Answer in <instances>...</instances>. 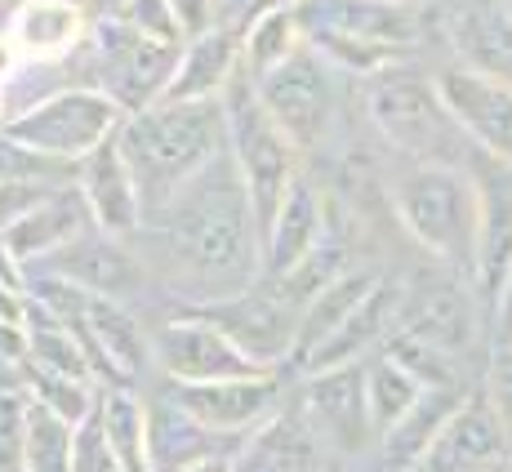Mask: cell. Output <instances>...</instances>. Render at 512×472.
I'll use <instances>...</instances> for the list:
<instances>
[{"mask_svg": "<svg viewBox=\"0 0 512 472\" xmlns=\"http://www.w3.org/2000/svg\"><path fill=\"white\" fill-rule=\"evenodd\" d=\"M130 245L156 290L183 299V308L232 299L263 281V223L228 152L156 205Z\"/></svg>", "mask_w": 512, "mask_h": 472, "instance_id": "cell-1", "label": "cell"}, {"mask_svg": "<svg viewBox=\"0 0 512 472\" xmlns=\"http://www.w3.org/2000/svg\"><path fill=\"white\" fill-rule=\"evenodd\" d=\"M116 147L139 179L147 214L192 183L219 152H228L223 98H161L130 112L116 130Z\"/></svg>", "mask_w": 512, "mask_h": 472, "instance_id": "cell-2", "label": "cell"}, {"mask_svg": "<svg viewBox=\"0 0 512 472\" xmlns=\"http://www.w3.org/2000/svg\"><path fill=\"white\" fill-rule=\"evenodd\" d=\"M388 205L401 232L446 272L472 281L477 263L481 196L472 165H419L406 161L388 183Z\"/></svg>", "mask_w": 512, "mask_h": 472, "instance_id": "cell-3", "label": "cell"}, {"mask_svg": "<svg viewBox=\"0 0 512 472\" xmlns=\"http://www.w3.org/2000/svg\"><path fill=\"white\" fill-rule=\"evenodd\" d=\"M299 23L308 45L339 72L374 76L415 54L428 14L415 0H308Z\"/></svg>", "mask_w": 512, "mask_h": 472, "instance_id": "cell-4", "label": "cell"}, {"mask_svg": "<svg viewBox=\"0 0 512 472\" xmlns=\"http://www.w3.org/2000/svg\"><path fill=\"white\" fill-rule=\"evenodd\" d=\"M366 116L397 156L419 165H472L477 147L450 116L437 90V72H419L410 63L383 67L366 76Z\"/></svg>", "mask_w": 512, "mask_h": 472, "instance_id": "cell-5", "label": "cell"}, {"mask_svg": "<svg viewBox=\"0 0 512 472\" xmlns=\"http://www.w3.org/2000/svg\"><path fill=\"white\" fill-rule=\"evenodd\" d=\"M179 49L156 36L134 32L130 23H94L85 45L72 54L76 85L107 94L125 116L161 103L179 72Z\"/></svg>", "mask_w": 512, "mask_h": 472, "instance_id": "cell-6", "label": "cell"}, {"mask_svg": "<svg viewBox=\"0 0 512 472\" xmlns=\"http://www.w3.org/2000/svg\"><path fill=\"white\" fill-rule=\"evenodd\" d=\"M223 116H228V156L241 170L259 223H268L277 214V205L285 201V192L294 188V179L303 174V152L272 121V112L259 98V85L245 72L223 94Z\"/></svg>", "mask_w": 512, "mask_h": 472, "instance_id": "cell-7", "label": "cell"}, {"mask_svg": "<svg viewBox=\"0 0 512 472\" xmlns=\"http://www.w3.org/2000/svg\"><path fill=\"white\" fill-rule=\"evenodd\" d=\"M121 121H125V112L107 94L90 90V85H63V90L45 94L41 103L9 116L0 130L18 147H27V152L76 170L90 152L116 139Z\"/></svg>", "mask_w": 512, "mask_h": 472, "instance_id": "cell-8", "label": "cell"}, {"mask_svg": "<svg viewBox=\"0 0 512 472\" xmlns=\"http://www.w3.org/2000/svg\"><path fill=\"white\" fill-rule=\"evenodd\" d=\"M343 76L348 72H339L330 58H321L312 45H303L290 63H281L277 72L254 85H259V98L272 112V121L290 134V143L303 156H312L321 147H330L343 125V112H348Z\"/></svg>", "mask_w": 512, "mask_h": 472, "instance_id": "cell-9", "label": "cell"}, {"mask_svg": "<svg viewBox=\"0 0 512 472\" xmlns=\"http://www.w3.org/2000/svg\"><path fill=\"white\" fill-rule=\"evenodd\" d=\"M27 272H45V277H58L85 294L130 303V308L156 290L152 272H147L139 250L130 245V236H112L103 228L81 232L76 241H67L58 254H49L45 263H36V268H27Z\"/></svg>", "mask_w": 512, "mask_h": 472, "instance_id": "cell-10", "label": "cell"}, {"mask_svg": "<svg viewBox=\"0 0 512 472\" xmlns=\"http://www.w3.org/2000/svg\"><path fill=\"white\" fill-rule=\"evenodd\" d=\"M152 357L170 383H214V379H245V375H272L254 366L236 339L223 326H214L205 312L187 308L165 317L152 330Z\"/></svg>", "mask_w": 512, "mask_h": 472, "instance_id": "cell-11", "label": "cell"}, {"mask_svg": "<svg viewBox=\"0 0 512 472\" xmlns=\"http://www.w3.org/2000/svg\"><path fill=\"white\" fill-rule=\"evenodd\" d=\"M299 406L312 419V428L321 432V441L330 446V455L357 459L374 450V419L366 401V361L357 366H330L299 375Z\"/></svg>", "mask_w": 512, "mask_h": 472, "instance_id": "cell-12", "label": "cell"}, {"mask_svg": "<svg viewBox=\"0 0 512 472\" xmlns=\"http://www.w3.org/2000/svg\"><path fill=\"white\" fill-rule=\"evenodd\" d=\"M196 312L223 326L236 339V348L263 370H285L294 361V334H299V303L285 299L277 285H254L245 294H232V299L219 303H201Z\"/></svg>", "mask_w": 512, "mask_h": 472, "instance_id": "cell-13", "label": "cell"}, {"mask_svg": "<svg viewBox=\"0 0 512 472\" xmlns=\"http://www.w3.org/2000/svg\"><path fill=\"white\" fill-rule=\"evenodd\" d=\"M170 397L187 415L214 437L245 441L259 424H268L290 397L285 383L272 375H245V379H214V383H170Z\"/></svg>", "mask_w": 512, "mask_h": 472, "instance_id": "cell-14", "label": "cell"}, {"mask_svg": "<svg viewBox=\"0 0 512 472\" xmlns=\"http://www.w3.org/2000/svg\"><path fill=\"white\" fill-rule=\"evenodd\" d=\"M415 472H512V437L481 383L459 401Z\"/></svg>", "mask_w": 512, "mask_h": 472, "instance_id": "cell-15", "label": "cell"}, {"mask_svg": "<svg viewBox=\"0 0 512 472\" xmlns=\"http://www.w3.org/2000/svg\"><path fill=\"white\" fill-rule=\"evenodd\" d=\"M330 241V201L312 174H299L268 223H263V281H285Z\"/></svg>", "mask_w": 512, "mask_h": 472, "instance_id": "cell-16", "label": "cell"}, {"mask_svg": "<svg viewBox=\"0 0 512 472\" xmlns=\"http://www.w3.org/2000/svg\"><path fill=\"white\" fill-rule=\"evenodd\" d=\"M472 179H477V196H481L472 290H477L481 308L495 312V299L512 268V165L477 152L472 156Z\"/></svg>", "mask_w": 512, "mask_h": 472, "instance_id": "cell-17", "label": "cell"}, {"mask_svg": "<svg viewBox=\"0 0 512 472\" xmlns=\"http://www.w3.org/2000/svg\"><path fill=\"white\" fill-rule=\"evenodd\" d=\"M437 90L446 98L450 116L459 121V130L468 134V143L481 156L512 165V85L446 63L437 67Z\"/></svg>", "mask_w": 512, "mask_h": 472, "instance_id": "cell-18", "label": "cell"}, {"mask_svg": "<svg viewBox=\"0 0 512 472\" xmlns=\"http://www.w3.org/2000/svg\"><path fill=\"white\" fill-rule=\"evenodd\" d=\"M330 459V446L321 441V432L303 415L299 397L290 392L277 415L241 441L232 472H330Z\"/></svg>", "mask_w": 512, "mask_h": 472, "instance_id": "cell-19", "label": "cell"}, {"mask_svg": "<svg viewBox=\"0 0 512 472\" xmlns=\"http://www.w3.org/2000/svg\"><path fill=\"white\" fill-rule=\"evenodd\" d=\"M441 32L459 67L512 85V9L504 0H455L441 14Z\"/></svg>", "mask_w": 512, "mask_h": 472, "instance_id": "cell-20", "label": "cell"}, {"mask_svg": "<svg viewBox=\"0 0 512 472\" xmlns=\"http://www.w3.org/2000/svg\"><path fill=\"white\" fill-rule=\"evenodd\" d=\"M76 192H81L85 210H90L94 228L112 232V236H134L147 219V205L139 192L130 161L121 156V147L103 143L98 152H90L76 165Z\"/></svg>", "mask_w": 512, "mask_h": 472, "instance_id": "cell-21", "label": "cell"}, {"mask_svg": "<svg viewBox=\"0 0 512 472\" xmlns=\"http://www.w3.org/2000/svg\"><path fill=\"white\" fill-rule=\"evenodd\" d=\"M90 14L67 0H23L9 9L0 32L18 45L27 63H72V54L90 36Z\"/></svg>", "mask_w": 512, "mask_h": 472, "instance_id": "cell-22", "label": "cell"}, {"mask_svg": "<svg viewBox=\"0 0 512 472\" xmlns=\"http://www.w3.org/2000/svg\"><path fill=\"white\" fill-rule=\"evenodd\" d=\"M241 72V27L214 23L183 41L179 72H174L165 98H223Z\"/></svg>", "mask_w": 512, "mask_h": 472, "instance_id": "cell-23", "label": "cell"}, {"mask_svg": "<svg viewBox=\"0 0 512 472\" xmlns=\"http://www.w3.org/2000/svg\"><path fill=\"white\" fill-rule=\"evenodd\" d=\"M90 228H94V219H90V210H85L76 183H63V188H54L41 205H32L23 219L9 223L5 241L27 268H36V263H45L49 254H58L67 241H76V236Z\"/></svg>", "mask_w": 512, "mask_h": 472, "instance_id": "cell-24", "label": "cell"}, {"mask_svg": "<svg viewBox=\"0 0 512 472\" xmlns=\"http://www.w3.org/2000/svg\"><path fill=\"white\" fill-rule=\"evenodd\" d=\"M379 281V272H339L334 281H326L299 312V334H294V370H303L321 348L334 339V330L357 312V303L366 299Z\"/></svg>", "mask_w": 512, "mask_h": 472, "instance_id": "cell-25", "label": "cell"}, {"mask_svg": "<svg viewBox=\"0 0 512 472\" xmlns=\"http://www.w3.org/2000/svg\"><path fill=\"white\" fill-rule=\"evenodd\" d=\"M308 45L299 23V9L290 5H263L254 18H245L241 27V67L250 81L272 76L281 63H290L299 49Z\"/></svg>", "mask_w": 512, "mask_h": 472, "instance_id": "cell-26", "label": "cell"}, {"mask_svg": "<svg viewBox=\"0 0 512 472\" xmlns=\"http://www.w3.org/2000/svg\"><path fill=\"white\" fill-rule=\"evenodd\" d=\"M98 419L107 428L116 459L125 472H156L152 468V415H147V397L130 388V383H112L98 392Z\"/></svg>", "mask_w": 512, "mask_h": 472, "instance_id": "cell-27", "label": "cell"}, {"mask_svg": "<svg viewBox=\"0 0 512 472\" xmlns=\"http://www.w3.org/2000/svg\"><path fill=\"white\" fill-rule=\"evenodd\" d=\"M423 392L428 388H423L419 375L406 361H397L388 348L374 352L366 361V401H370V419H374V441L397 428L423 401Z\"/></svg>", "mask_w": 512, "mask_h": 472, "instance_id": "cell-28", "label": "cell"}, {"mask_svg": "<svg viewBox=\"0 0 512 472\" xmlns=\"http://www.w3.org/2000/svg\"><path fill=\"white\" fill-rule=\"evenodd\" d=\"M72 446H76L72 419L32 401L23 419V437H18V459L9 472H72Z\"/></svg>", "mask_w": 512, "mask_h": 472, "instance_id": "cell-29", "label": "cell"}, {"mask_svg": "<svg viewBox=\"0 0 512 472\" xmlns=\"http://www.w3.org/2000/svg\"><path fill=\"white\" fill-rule=\"evenodd\" d=\"M72 472H125V464L116 459L107 428L98 419V406L76 424V446H72Z\"/></svg>", "mask_w": 512, "mask_h": 472, "instance_id": "cell-30", "label": "cell"}, {"mask_svg": "<svg viewBox=\"0 0 512 472\" xmlns=\"http://www.w3.org/2000/svg\"><path fill=\"white\" fill-rule=\"evenodd\" d=\"M116 23H130L134 32L156 36V41H165V45H183L187 41V27H183L179 9H174L170 0H130V9H125Z\"/></svg>", "mask_w": 512, "mask_h": 472, "instance_id": "cell-31", "label": "cell"}, {"mask_svg": "<svg viewBox=\"0 0 512 472\" xmlns=\"http://www.w3.org/2000/svg\"><path fill=\"white\" fill-rule=\"evenodd\" d=\"M481 388H486L490 406L499 410V419H504V428L512 437V343H508V348H495L486 375H481Z\"/></svg>", "mask_w": 512, "mask_h": 472, "instance_id": "cell-32", "label": "cell"}, {"mask_svg": "<svg viewBox=\"0 0 512 472\" xmlns=\"http://www.w3.org/2000/svg\"><path fill=\"white\" fill-rule=\"evenodd\" d=\"M0 366H27V321H0Z\"/></svg>", "mask_w": 512, "mask_h": 472, "instance_id": "cell-33", "label": "cell"}, {"mask_svg": "<svg viewBox=\"0 0 512 472\" xmlns=\"http://www.w3.org/2000/svg\"><path fill=\"white\" fill-rule=\"evenodd\" d=\"M170 5L179 9L187 36H196V32H205V27L219 23V0H170Z\"/></svg>", "mask_w": 512, "mask_h": 472, "instance_id": "cell-34", "label": "cell"}, {"mask_svg": "<svg viewBox=\"0 0 512 472\" xmlns=\"http://www.w3.org/2000/svg\"><path fill=\"white\" fill-rule=\"evenodd\" d=\"M490 334H495V348H508L512 343V268H508V281L495 299V312H490Z\"/></svg>", "mask_w": 512, "mask_h": 472, "instance_id": "cell-35", "label": "cell"}, {"mask_svg": "<svg viewBox=\"0 0 512 472\" xmlns=\"http://www.w3.org/2000/svg\"><path fill=\"white\" fill-rule=\"evenodd\" d=\"M0 285H9V290H27V263L9 250L5 232H0Z\"/></svg>", "mask_w": 512, "mask_h": 472, "instance_id": "cell-36", "label": "cell"}, {"mask_svg": "<svg viewBox=\"0 0 512 472\" xmlns=\"http://www.w3.org/2000/svg\"><path fill=\"white\" fill-rule=\"evenodd\" d=\"M268 0H219V23H232V27H245V18H254Z\"/></svg>", "mask_w": 512, "mask_h": 472, "instance_id": "cell-37", "label": "cell"}, {"mask_svg": "<svg viewBox=\"0 0 512 472\" xmlns=\"http://www.w3.org/2000/svg\"><path fill=\"white\" fill-rule=\"evenodd\" d=\"M27 303H32L27 290H9V285H0V321H27Z\"/></svg>", "mask_w": 512, "mask_h": 472, "instance_id": "cell-38", "label": "cell"}, {"mask_svg": "<svg viewBox=\"0 0 512 472\" xmlns=\"http://www.w3.org/2000/svg\"><path fill=\"white\" fill-rule=\"evenodd\" d=\"M23 63H27V58L18 54V45L9 41L5 32H0V85H9V81H14V76H18V67H23Z\"/></svg>", "mask_w": 512, "mask_h": 472, "instance_id": "cell-39", "label": "cell"}, {"mask_svg": "<svg viewBox=\"0 0 512 472\" xmlns=\"http://www.w3.org/2000/svg\"><path fill=\"white\" fill-rule=\"evenodd\" d=\"M125 9H130V0H85V14H90V23H116Z\"/></svg>", "mask_w": 512, "mask_h": 472, "instance_id": "cell-40", "label": "cell"}, {"mask_svg": "<svg viewBox=\"0 0 512 472\" xmlns=\"http://www.w3.org/2000/svg\"><path fill=\"white\" fill-rule=\"evenodd\" d=\"M232 459H236V450H219V455H205L196 464H187L183 472H232Z\"/></svg>", "mask_w": 512, "mask_h": 472, "instance_id": "cell-41", "label": "cell"}, {"mask_svg": "<svg viewBox=\"0 0 512 472\" xmlns=\"http://www.w3.org/2000/svg\"><path fill=\"white\" fill-rule=\"evenodd\" d=\"M9 121V107H5V85H0V125Z\"/></svg>", "mask_w": 512, "mask_h": 472, "instance_id": "cell-42", "label": "cell"}, {"mask_svg": "<svg viewBox=\"0 0 512 472\" xmlns=\"http://www.w3.org/2000/svg\"><path fill=\"white\" fill-rule=\"evenodd\" d=\"M268 5H290V9H299V5H308V0H268Z\"/></svg>", "mask_w": 512, "mask_h": 472, "instance_id": "cell-43", "label": "cell"}, {"mask_svg": "<svg viewBox=\"0 0 512 472\" xmlns=\"http://www.w3.org/2000/svg\"><path fill=\"white\" fill-rule=\"evenodd\" d=\"M67 5H81V9H85V0H67Z\"/></svg>", "mask_w": 512, "mask_h": 472, "instance_id": "cell-44", "label": "cell"}, {"mask_svg": "<svg viewBox=\"0 0 512 472\" xmlns=\"http://www.w3.org/2000/svg\"><path fill=\"white\" fill-rule=\"evenodd\" d=\"M504 5H508V9H512V0H504Z\"/></svg>", "mask_w": 512, "mask_h": 472, "instance_id": "cell-45", "label": "cell"}, {"mask_svg": "<svg viewBox=\"0 0 512 472\" xmlns=\"http://www.w3.org/2000/svg\"><path fill=\"white\" fill-rule=\"evenodd\" d=\"M415 5H423V0H415Z\"/></svg>", "mask_w": 512, "mask_h": 472, "instance_id": "cell-46", "label": "cell"}]
</instances>
